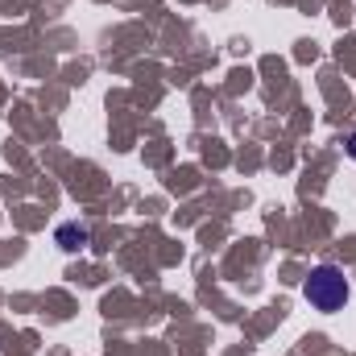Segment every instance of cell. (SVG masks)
<instances>
[{"mask_svg":"<svg viewBox=\"0 0 356 356\" xmlns=\"http://www.w3.org/2000/svg\"><path fill=\"white\" fill-rule=\"evenodd\" d=\"M302 298H307L315 311L336 315V311H344V307H348L353 286H348V277H344V269H340V266H315V269H311V277L302 282Z\"/></svg>","mask_w":356,"mask_h":356,"instance_id":"6da1fadb","label":"cell"},{"mask_svg":"<svg viewBox=\"0 0 356 356\" xmlns=\"http://www.w3.org/2000/svg\"><path fill=\"white\" fill-rule=\"evenodd\" d=\"M54 241H58V249H67V253H79V249H88L91 232L83 224H58L54 228Z\"/></svg>","mask_w":356,"mask_h":356,"instance_id":"7a4b0ae2","label":"cell"},{"mask_svg":"<svg viewBox=\"0 0 356 356\" xmlns=\"http://www.w3.org/2000/svg\"><path fill=\"white\" fill-rule=\"evenodd\" d=\"M344 149H348V158L356 162V133H348V141H344Z\"/></svg>","mask_w":356,"mask_h":356,"instance_id":"3957f363","label":"cell"}]
</instances>
